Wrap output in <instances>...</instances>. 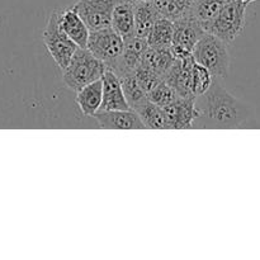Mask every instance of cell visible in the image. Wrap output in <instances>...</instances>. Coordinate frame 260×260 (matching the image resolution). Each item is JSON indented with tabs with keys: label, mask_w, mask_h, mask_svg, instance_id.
I'll return each mask as SVG.
<instances>
[{
	"label": "cell",
	"mask_w": 260,
	"mask_h": 260,
	"mask_svg": "<svg viewBox=\"0 0 260 260\" xmlns=\"http://www.w3.org/2000/svg\"><path fill=\"white\" fill-rule=\"evenodd\" d=\"M123 38L111 25L102 29L90 30L89 33L86 48L106 65L107 70L113 69L123 52Z\"/></svg>",
	"instance_id": "cell-5"
},
{
	"label": "cell",
	"mask_w": 260,
	"mask_h": 260,
	"mask_svg": "<svg viewBox=\"0 0 260 260\" xmlns=\"http://www.w3.org/2000/svg\"><path fill=\"white\" fill-rule=\"evenodd\" d=\"M111 27L123 38V41L135 36L134 4L131 2L121 0L116 5L112 13Z\"/></svg>",
	"instance_id": "cell-17"
},
{
	"label": "cell",
	"mask_w": 260,
	"mask_h": 260,
	"mask_svg": "<svg viewBox=\"0 0 260 260\" xmlns=\"http://www.w3.org/2000/svg\"><path fill=\"white\" fill-rule=\"evenodd\" d=\"M146 95L150 102H152V103L156 104V106L161 107V108L162 107L169 106V104L174 103L175 101L182 98V96L177 93V90H175L173 86H170L165 80L160 81V83L157 84L156 86H154Z\"/></svg>",
	"instance_id": "cell-25"
},
{
	"label": "cell",
	"mask_w": 260,
	"mask_h": 260,
	"mask_svg": "<svg viewBox=\"0 0 260 260\" xmlns=\"http://www.w3.org/2000/svg\"><path fill=\"white\" fill-rule=\"evenodd\" d=\"M164 113V129H187L193 128L198 109L196 98H179L174 103L162 107Z\"/></svg>",
	"instance_id": "cell-9"
},
{
	"label": "cell",
	"mask_w": 260,
	"mask_h": 260,
	"mask_svg": "<svg viewBox=\"0 0 260 260\" xmlns=\"http://www.w3.org/2000/svg\"><path fill=\"white\" fill-rule=\"evenodd\" d=\"M196 107L198 117L193 128H239L251 116L249 106L231 95L215 78L205 94L196 96Z\"/></svg>",
	"instance_id": "cell-1"
},
{
	"label": "cell",
	"mask_w": 260,
	"mask_h": 260,
	"mask_svg": "<svg viewBox=\"0 0 260 260\" xmlns=\"http://www.w3.org/2000/svg\"><path fill=\"white\" fill-rule=\"evenodd\" d=\"M128 2H131V3H136V2H144V0H128Z\"/></svg>",
	"instance_id": "cell-27"
},
{
	"label": "cell",
	"mask_w": 260,
	"mask_h": 260,
	"mask_svg": "<svg viewBox=\"0 0 260 260\" xmlns=\"http://www.w3.org/2000/svg\"><path fill=\"white\" fill-rule=\"evenodd\" d=\"M119 79H121L124 96H126L131 109H135L140 103H142V102L147 98L146 93H145L144 89L141 88V85L139 84V81H137L134 73L128 74V75L126 76H122V78Z\"/></svg>",
	"instance_id": "cell-24"
},
{
	"label": "cell",
	"mask_w": 260,
	"mask_h": 260,
	"mask_svg": "<svg viewBox=\"0 0 260 260\" xmlns=\"http://www.w3.org/2000/svg\"><path fill=\"white\" fill-rule=\"evenodd\" d=\"M173 32H174V23L168 18L160 17L155 22L147 37V45L152 47H170L173 41Z\"/></svg>",
	"instance_id": "cell-22"
},
{
	"label": "cell",
	"mask_w": 260,
	"mask_h": 260,
	"mask_svg": "<svg viewBox=\"0 0 260 260\" xmlns=\"http://www.w3.org/2000/svg\"><path fill=\"white\" fill-rule=\"evenodd\" d=\"M246 5V3L239 0H229L205 30L226 43L233 42L245 27Z\"/></svg>",
	"instance_id": "cell-4"
},
{
	"label": "cell",
	"mask_w": 260,
	"mask_h": 260,
	"mask_svg": "<svg viewBox=\"0 0 260 260\" xmlns=\"http://www.w3.org/2000/svg\"><path fill=\"white\" fill-rule=\"evenodd\" d=\"M128 109H131V107L124 96L121 79L111 70H106L102 76V104L99 111H128Z\"/></svg>",
	"instance_id": "cell-11"
},
{
	"label": "cell",
	"mask_w": 260,
	"mask_h": 260,
	"mask_svg": "<svg viewBox=\"0 0 260 260\" xmlns=\"http://www.w3.org/2000/svg\"><path fill=\"white\" fill-rule=\"evenodd\" d=\"M106 70V65L93 56L88 48L78 47L70 62L62 70V79L68 88L78 91L88 84L102 79Z\"/></svg>",
	"instance_id": "cell-2"
},
{
	"label": "cell",
	"mask_w": 260,
	"mask_h": 260,
	"mask_svg": "<svg viewBox=\"0 0 260 260\" xmlns=\"http://www.w3.org/2000/svg\"><path fill=\"white\" fill-rule=\"evenodd\" d=\"M212 81L213 76L211 75L210 71L194 61L190 70V90H192L193 96H200L205 94L212 85Z\"/></svg>",
	"instance_id": "cell-23"
},
{
	"label": "cell",
	"mask_w": 260,
	"mask_h": 260,
	"mask_svg": "<svg viewBox=\"0 0 260 260\" xmlns=\"http://www.w3.org/2000/svg\"><path fill=\"white\" fill-rule=\"evenodd\" d=\"M121 0H78L71 7L88 25L89 30L111 25L112 13Z\"/></svg>",
	"instance_id": "cell-8"
},
{
	"label": "cell",
	"mask_w": 260,
	"mask_h": 260,
	"mask_svg": "<svg viewBox=\"0 0 260 260\" xmlns=\"http://www.w3.org/2000/svg\"><path fill=\"white\" fill-rule=\"evenodd\" d=\"M147 47H149V45H147L146 38L132 36V37L124 40L123 52L111 70L112 73L116 74L118 78L134 73L141 62L142 56H144Z\"/></svg>",
	"instance_id": "cell-10"
},
{
	"label": "cell",
	"mask_w": 260,
	"mask_h": 260,
	"mask_svg": "<svg viewBox=\"0 0 260 260\" xmlns=\"http://www.w3.org/2000/svg\"><path fill=\"white\" fill-rule=\"evenodd\" d=\"M193 63H194L193 56L185 58H175L174 63L164 78V80L170 86H173L183 98L193 96L192 90H190V70H192Z\"/></svg>",
	"instance_id": "cell-13"
},
{
	"label": "cell",
	"mask_w": 260,
	"mask_h": 260,
	"mask_svg": "<svg viewBox=\"0 0 260 260\" xmlns=\"http://www.w3.org/2000/svg\"><path fill=\"white\" fill-rule=\"evenodd\" d=\"M161 17L175 22L192 15L196 0H152Z\"/></svg>",
	"instance_id": "cell-19"
},
{
	"label": "cell",
	"mask_w": 260,
	"mask_h": 260,
	"mask_svg": "<svg viewBox=\"0 0 260 260\" xmlns=\"http://www.w3.org/2000/svg\"><path fill=\"white\" fill-rule=\"evenodd\" d=\"M58 13L60 10L57 9L51 13L45 30H43V42L58 68L63 70L70 62L78 46L61 29L58 24Z\"/></svg>",
	"instance_id": "cell-6"
},
{
	"label": "cell",
	"mask_w": 260,
	"mask_h": 260,
	"mask_svg": "<svg viewBox=\"0 0 260 260\" xmlns=\"http://www.w3.org/2000/svg\"><path fill=\"white\" fill-rule=\"evenodd\" d=\"M132 4H134L135 15V36L147 40L155 22L161 15L156 10L152 0H144Z\"/></svg>",
	"instance_id": "cell-15"
},
{
	"label": "cell",
	"mask_w": 260,
	"mask_h": 260,
	"mask_svg": "<svg viewBox=\"0 0 260 260\" xmlns=\"http://www.w3.org/2000/svg\"><path fill=\"white\" fill-rule=\"evenodd\" d=\"M134 74H135V76H136L139 84L141 85V88L144 89V91L146 94L149 93V91L151 90L154 86H156L157 84L162 80V79L160 78L156 73H154L152 70H150L149 68H146L145 65H142L141 62H140V65L137 66L136 70L134 71Z\"/></svg>",
	"instance_id": "cell-26"
},
{
	"label": "cell",
	"mask_w": 260,
	"mask_h": 260,
	"mask_svg": "<svg viewBox=\"0 0 260 260\" xmlns=\"http://www.w3.org/2000/svg\"><path fill=\"white\" fill-rule=\"evenodd\" d=\"M174 32L170 50L175 58H185L193 56L196 43L205 35L202 24L193 17H185L175 20Z\"/></svg>",
	"instance_id": "cell-7"
},
{
	"label": "cell",
	"mask_w": 260,
	"mask_h": 260,
	"mask_svg": "<svg viewBox=\"0 0 260 260\" xmlns=\"http://www.w3.org/2000/svg\"><path fill=\"white\" fill-rule=\"evenodd\" d=\"M228 2L229 0H196L190 17L197 19L205 29Z\"/></svg>",
	"instance_id": "cell-21"
},
{
	"label": "cell",
	"mask_w": 260,
	"mask_h": 260,
	"mask_svg": "<svg viewBox=\"0 0 260 260\" xmlns=\"http://www.w3.org/2000/svg\"><path fill=\"white\" fill-rule=\"evenodd\" d=\"M58 24L66 36L75 43L78 47L86 48L89 38L88 25L84 20L79 17L78 13L74 10L73 7L66 8L58 13Z\"/></svg>",
	"instance_id": "cell-14"
},
{
	"label": "cell",
	"mask_w": 260,
	"mask_h": 260,
	"mask_svg": "<svg viewBox=\"0 0 260 260\" xmlns=\"http://www.w3.org/2000/svg\"><path fill=\"white\" fill-rule=\"evenodd\" d=\"M93 117L99 127L104 129H145L144 123L134 109L98 111Z\"/></svg>",
	"instance_id": "cell-12"
},
{
	"label": "cell",
	"mask_w": 260,
	"mask_h": 260,
	"mask_svg": "<svg viewBox=\"0 0 260 260\" xmlns=\"http://www.w3.org/2000/svg\"><path fill=\"white\" fill-rule=\"evenodd\" d=\"M75 102L84 116L93 117L99 111L102 104V79L88 84L76 91Z\"/></svg>",
	"instance_id": "cell-18"
},
{
	"label": "cell",
	"mask_w": 260,
	"mask_h": 260,
	"mask_svg": "<svg viewBox=\"0 0 260 260\" xmlns=\"http://www.w3.org/2000/svg\"><path fill=\"white\" fill-rule=\"evenodd\" d=\"M193 58L207 69L213 78L222 79L230 70V52L228 43L215 35L206 32L193 48Z\"/></svg>",
	"instance_id": "cell-3"
},
{
	"label": "cell",
	"mask_w": 260,
	"mask_h": 260,
	"mask_svg": "<svg viewBox=\"0 0 260 260\" xmlns=\"http://www.w3.org/2000/svg\"><path fill=\"white\" fill-rule=\"evenodd\" d=\"M253 2H255V0H248V4L249 3H253Z\"/></svg>",
	"instance_id": "cell-29"
},
{
	"label": "cell",
	"mask_w": 260,
	"mask_h": 260,
	"mask_svg": "<svg viewBox=\"0 0 260 260\" xmlns=\"http://www.w3.org/2000/svg\"><path fill=\"white\" fill-rule=\"evenodd\" d=\"M175 57L170 47H152L149 46L142 56L141 63L156 73L164 80L165 75L174 63Z\"/></svg>",
	"instance_id": "cell-16"
},
{
	"label": "cell",
	"mask_w": 260,
	"mask_h": 260,
	"mask_svg": "<svg viewBox=\"0 0 260 260\" xmlns=\"http://www.w3.org/2000/svg\"><path fill=\"white\" fill-rule=\"evenodd\" d=\"M239 2H244V3H246V4H248V0H239Z\"/></svg>",
	"instance_id": "cell-28"
},
{
	"label": "cell",
	"mask_w": 260,
	"mask_h": 260,
	"mask_svg": "<svg viewBox=\"0 0 260 260\" xmlns=\"http://www.w3.org/2000/svg\"><path fill=\"white\" fill-rule=\"evenodd\" d=\"M134 111L139 114L145 128L164 129V113L161 107L156 106L146 98Z\"/></svg>",
	"instance_id": "cell-20"
}]
</instances>
